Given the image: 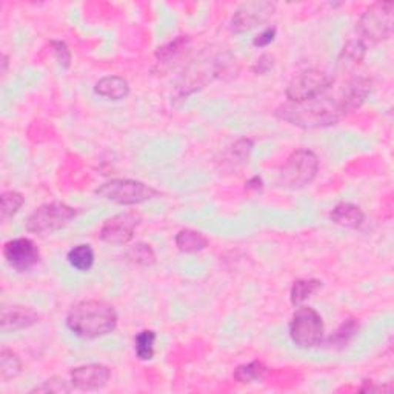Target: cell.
I'll list each match as a JSON object with an SVG mask.
<instances>
[{"instance_id":"cell-1","label":"cell","mask_w":394,"mask_h":394,"mask_svg":"<svg viewBox=\"0 0 394 394\" xmlns=\"http://www.w3.org/2000/svg\"><path fill=\"white\" fill-rule=\"evenodd\" d=\"M118 311L105 301L90 299L76 304L66 316V326L83 339H98L116 330Z\"/></svg>"},{"instance_id":"cell-2","label":"cell","mask_w":394,"mask_h":394,"mask_svg":"<svg viewBox=\"0 0 394 394\" xmlns=\"http://www.w3.org/2000/svg\"><path fill=\"white\" fill-rule=\"evenodd\" d=\"M276 116L301 128L331 127L343 118L336 100L321 98L304 103L288 102L277 108Z\"/></svg>"},{"instance_id":"cell-3","label":"cell","mask_w":394,"mask_h":394,"mask_svg":"<svg viewBox=\"0 0 394 394\" xmlns=\"http://www.w3.org/2000/svg\"><path fill=\"white\" fill-rule=\"evenodd\" d=\"M99 197L119 205H138L159 196V191L139 180L113 179L95 190Z\"/></svg>"},{"instance_id":"cell-4","label":"cell","mask_w":394,"mask_h":394,"mask_svg":"<svg viewBox=\"0 0 394 394\" xmlns=\"http://www.w3.org/2000/svg\"><path fill=\"white\" fill-rule=\"evenodd\" d=\"M76 216V209L63 202H50L36 208L26 220V229L37 236H46L59 232L68 225Z\"/></svg>"},{"instance_id":"cell-5","label":"cell","mask_w":394,"mask_h":394,"mask_svg":"<svg viewBox=\"0 0 394 394\" xmlns=\"http://www.w3.org/2000/svg\"><path fill=\"white\" fill-rule=\"evenodd\" d=\"M323 321L311 306H299L291 317L290 336L299 348H314L323 341Z\"/></svg>"},{"instance_id":"cell-6","label":"cell","mask_w":394,"mask_h":394,"mask_svg":"<svg viewBox=\"0 0 394 394\" xmlns=\"http://www.w3.org/2000/svg\"><path fill=\"white\" fill-rule=\"evenodd\" d=\"M319 171V159L310 150H296L281 168V184L286 188L310 185Z\"/></svg>"},{"instance_id":"cell-7","label":"cell","mask_w":394,"mask_h":394,"mask_svg":"<svg viewBox=\"0 0 394 394\" xmlns=\"http://www.w3.org/2000/svg\"><path fill=\"white\" fill-rule=\"evenodd\" d=\"M334 83V78L322 70L310 68L299 73L286 86V99L291 103H304L321 95L330 90Z\"/></svg>"},{"instance_id":"cell-8","label":"cell","mask_w":394,"mask_h":394,"mask_svg":"<svg viewBox=\"0 0 394 394\" xmlns=\"http://www.w3.org/2000/svg\"><path fill=\"white\" fill-rule=\"evenodd\" d=\"M393 2H378L365 9L358 24L363 42L379 43L388 39L393 33Z\"/></svg>"},{"instance_id":"cell-9","label":"cell","mask_w":394,"mask_h":394,"mask_svg":"<svg viewBox=\"0 0 394 394\" xmlns=\"http://www.w3.org/2000/svg\"><path fill=\"white\" fill-rule=\"evenodd\" d=\"M276 11V4L268 0H256V2H247L237 8L232 19V31L242 34L253 30L257 25L266 22Z\"/></svg>"},{"instance_id":"cell-10","label":"cell","mask_w":394,"mask_h":394,"mask_svg":"<svg viewBox=\"0 0 394 394\" xmlns=\"http://www.w3.org/2000/svg\"><path fill=\"white\" fill-rule=\"evenodd\" d=\"M4 257L8 265L17 271H28L41 261V252L31 239H13L4 247Z\"/></svg>"},{"instance_id":"cell-11","label":"cell","mask_w":394,"mask_h":394,"mask_svg":"<svg viewBox=\"0 0 394 394\" xmlns=\"http://www.w3.org/2000/svg\"><path fill=\"white\" fill-rule=\"evenodd\" d=\"M142 217L138 213H120L108 219L100 228V239L110 245H125L134 237Z\"/></svg>"},{"instance_id":"cell-12","label":"cell","mask_w":394,"mask_h":394,"mask_svg":"<svg viewBox=\"0 0 394 394\" xmlns=\"http://www.w3.org/2000/svg\"><path fill=\"white\" fill-rule=\"evenodd\" d=\"M111 371L107 365L88 363L71 371V385L81 391H98L107 387Z\"/></svg>"},{"instance_id":"cell-13","label":"cell","mask_w":394,"mask_h":394,"mask_svg":"<svg viewBox=\"0 0 394 394\" xmlns=\"http://www.w3.org/2000/svg\"><path fill=\"white\" fill-rule=\"evenodd\" d=\"M371 86H373L371 79L363 78V76L353 78L343 85L338 99H336V103H338L342 116H347V114L358 110L361 105L367 100V98L371 93Z\"/></svg>"},{"instance_id":"cell-14","label":"cell","mask_w":394,"mask_h":394,"mask_svg":"<svg viewBox=\"0 0 394 394\" xmlns=\"http://www.w3.org/2000/svg\"><path fill=\"white\" fill-rule=\"evenodd\" d=\"M41 316L37 314L30 306L22 305H13L5 306L2 310V316H0V328L2 333H16L21 330H26L30 326L39 322Z\"/></svg>"},{"instance_id":"cell-15","label":"cell","mask_w":394,"mask_h":394,"mask_svg":"<svg viewBox=\"0 0 394 394\" xmlns=\"http://www.w3.org/2000/svg\"><path fill=\"white\" fill-rule=\"evenodd\" d=\"M330 217L336 225L351 228V229L362 227L365 220L363 211L358 205L350 204V202H341V204L336 205L331 211Z\"/></svg>"},{"instance_id":"cell-16","label":"cell","mask_w":394,"mask_h":394,"mask_svg":"<svg viewBox=\"0 0 394 394\" xmlns=\"http://www.w3.org/2000/svg\"><path fill=\"white\" fill-rule=\"evenodd\" d=\"M94 91L108 100H122L128 98L130 83L119 76H107L95 83Z\"/></svg>"},{"instance_id":"cell-17","label":"cell","mask_w":394,"mask_h":394,"mask_svg":"<svg viewBox=\"0 0 394 394\" xmlns=\"http://www.w3.org/2000/svg\"><path fill=\"white\" fill-rule=\"evenodd\" d=\"M176 247L180 249L182 253H200L208 247V239L199 233L195 232V229H180V232L176 234Z\"/></svg>"},{"instance_id":"cell-18","label":"cell","mask_w":394,"mask_h":394,"mask_svg":"<svg viewBox=\"0 0 394 394\" xmlns=\"http://www.w3.org/2000/svg\"><path fill=\"white\" fill-rule=\"evenodd\" d=\"M191 50V37L190 36H177L175 41H171L160 46L156 51L157 61L162 63H170L179 59Z\"/></svg>"},{"instance_id":"cell-19","label":"cell","mask_w":394,"mask_h":394,"mask_svg":"<svg viewBox=\"0 0 394 394\" xmlns=\"http://www.w3.org/2000/svg\"><path fill=\"white\" fill-rule=\"evenodd\" d=\"M268 374V367L261 361H253L249 363L239 365L234 370V379L240 383H253L261 382Z\"/></svg>"},{"instance_id":"cell-20","label":"cell","mask_w":394,"mask_h":394,"mask_svg":"<svg viewBox=\"0 0 394 394\" xmlns=\"http://www.w3.org/2000/svg\"><path fill=\"white\" fill-rule=\"evenodd\" d=\"M94 259H95L94 249L86 244L76 245L73 249H70V253H68L70 265L82 273L91 270L94 265Z\"/></svg>"},{"instance_id":"cell-21","label":"cell","mask_w":394,"mask_h":394,"mask_svg":"<svg viewBox=\"0 0 394 394\" xmlns=\"http://www.w3.org/2000/svg\"><path fill=\"white\" fill-rule=\"evenodd\" d=\"M22 371V361L19 356L8 350L4 348L0 351V380L8 382L14 378H17Z\"/></svg>"},{"instance_id":"cell-22","label":"cell","mask_w":394,"mask_h":394,"mask_svg":"<svg viewBox=\"0 0 394 394\" xmlns=\"http://www.w3.org/2000/svg\"><path fill=\"white\" fill-rule=\"evenodd\" d=\"M322 288V282L317 279H299L291 286V304L296 306H301L310 296H313L317 290Z\"/></svg>"},{"instance_id":"cell-23","label":"cell","mask_w":394,"mask_h":394,"mask_svg":"<svg viewBox=\"0 0 394 394\" xmlns=\"http://www.w3.org/2000/svg\"><path fill=\"white\" fill-rule=\"evenodd\" d=\"M156 333L143 330L136 336V354L140 361H150L155 358Z\"/></svg>"},{"instance_id":"cell-24","label":"cell","mask_w":394,"mask_h":394,"mask_svg":"<svg viewBox=\"0 0 394 394\" xmlns=\"http://www.w3.org/2000/svg\"><path fill=\"white\" fill-rule=\"evenodd\" d=\"M127 257L133 264L139 266H151L156 262V253L148 244H136L131 247L127 253Z\"/></svg>"},{"instance_id":"cell-25","label":"cell","mask_w":394,"mask_h":394,"mask_svg":"<svg viewBox=\"0 0 394 394\" xmlns=\"http://www.w3.org/2000/svg\"><path fill=\"white\" fill-rule=\"evenodd\" d=\"M2 220L6 222L8 219H11L19 209L22 208V205L25 204V197L19 193V191H5L2 193Z\"/></svg>"},{"instance_id":"cell-26","label":"cell","mask_w":394,"mask_h":394,"mask_svg":"<svg viewBox=\"0 0 394 394\" xmlns=\"http://www.w3.org/2000/svg\"><path fill=\"white\" fill-rule=\"evenodd\" d=\"M358 330H359V323H358V321H356V319L345 321V322L339 326L338 331H336V333L331 336L330 341H328V343L331 345V347H339V348H342V347H345V345H347V343L351 341V338H353V336H354L356 333H358Z\"/></svg>"},{"instance_id":"cell-27","label":"cell","mask_w":394,"mask_h":394,"mask_svg":"<svg viewBox=\"0 0 394 394\" xmlns=\"http://www.w3.org/2000/svg\"><path fill=\"white\" fill-rule=\"evenodd\" d=\"M365 53H367L365 42L362 39H351L343 46V50L341 53V61H345L343 63L358 65L363 61Z\"/></svg>"},{"instance_id":"cell-28","label":"cell","mask_w":394,"mask_h":394,"mask_svg":"<svg viewBox=\"0 0 394 394\" xmlns=\"http://www.w3.org/2000/svg\"><path fill=\"white\" fill-rule=\"evenodd\" d=\"M73 388L68 385V382L62 378H51L50 380L42 382V385L34 387L31 393H51V394H61V393H70Z\"/></svg>"},{"instance_id":"cell-29","label":"cell","mask_w":394,"mask_h":394,"mask_svg":"<svg viewBox=\"0 0 394 394\" xmlns=\"http://www.w3.org/2000/svg\"><path fill=\"white\" fill-rule=\"evenodd\" d=\"M253 145H254V142L252 139H240L237 140L234 145L229 148V159L234 160V162H245L248 160L249 157V152H252L253 150Z\"/></svg>"},{"instance_id":"cell-30","label":"cell","mask_w":394,"mask_h":394,"mask_svg":"<svg viewBox=\"0 0 394 394\" xmlns=\"http://www.w3.org/2000/svg\"><path fill=\"white\" fill-rule=\"evenodd\" d=\"M50 45H51V50H53L56 61L59 62V65L63 66V68H68L71 63V51L68 50L66 43L61 42V41H51Z\"/></svg>"},{"instance_id":"cell-31","label":"cell","mask_w":394,"mask_h":394,"mask_svg":"<svg viewBox=\"0 0 394 394\" xmlns=\"http://www.w3.org/2000/svg\"><path fill=\"white\" fill-rule=\"evenodd\" d=\"M273 66H274V56L265 53L256 61V63L253 66V71L257 76H264V74H266L268 71H270Z\"/></svg>"},{"instance_id":"cell-32","label":"cell","mask_w":394,"mask_h":394,"mask_svg":"<svg viewBox=\"0 0 394 394\" xmlns=\"http://www.w3.org/2000/svg\"><path fill=\"white\" fill-rule=\"evenodd\" d=\"M276 26H268L265 28V30L259 34L257 37H254V41H253V45L254 46H259V48H264V46H268L270 45L273 41H274V37H276Z\"/></svg>"},{"instance_id":"cell-33","label":"cell","mask_w":394,"mask_h":394,"mask_svg":"<svg viewBox=\"0 0 394 394\" xmlns=\"http://www.w3.org/2000/svg\"><path fill=\"white\" fill-rule=\"evenodd\" d=\"M245 188L248 191H262L264 190V180L261 176H253L252 179L247 180Z\"/></svg>"},{"instance_id":"cell-34","label":"cell","mask_w":394,"mask_h":394,"mask_svg":"<svg viewBox=\"0 0 394 394\" xmlns=\"http://www.w3.org/2000/svg\"><path fill=\"white\" fill-rule=\"evenodd\" d=\"M6 68H8V56L2 54V74L6 73Z\"/></svg>"}]
</instances>
